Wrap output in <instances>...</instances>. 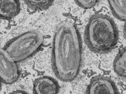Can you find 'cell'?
<instances>
[{"label":"cell","mask_w":126,"mask_h":94,"mask_svg":"<svg viewBox=\"0 0 126 94\" xmlns=\"http://www.w3.org/2000/svg\"><path fill=\"white\" fill-rule=\"evenodd\" d=\"M82 44L78 29L69 22L62 24L53 39L52 65L61 81H71L78 76L82 61Z\"/></svg>","instance_id":"1"},{"label":"cell","mask_w":126,"mask_h":94,"mask_svg":"<svg viewBox=\"0 0 126 94\" xmlns=\"http://www.w3.org/2000/svg\"><path fill=\"white\" fill-rule=\"evenodd\" d=\"M119 36L118 30L111 18L106 15L96 14L90 18L86 26L84 40L92 52L105 54L115 48Z\"/></svg>","instance_id":"2"},{"label":"cell","mask_w":126,"mask_h":94,"mask_svg":"<svg viewBox=\"0 0 126 94\" xmlns=\"http://www.w3.org/2000/svg\"><path fill=\"white\" fill-rule=\"evenodd\" d=\"M41 33L31 31L23 33L8 41L3 49L15 62L25 60L40 49L44 42Z\"/></svg>","instance_id":"3"},{"label":"cell","mask_w":126,"mask_h":94,"mask_svg":"<svg viewBox=\"0 0 126 94\" xmlns=\"http://www.w3.org/2000/svg\"><path fill=\"white\" fill-rule=\"evenodd\" d=\"M0 76L3 83L9 84L16 82L19 76L17 66L3 49H0Z\"/></svg>","instance_id":"4"},{"label":"cell","mask_w":126,"mask_h":94,"mask_svg":"<svg viewBox=\"0 0 126 94\" xmlns=\"http://www.w3.org/2000/svg\"><path fill=\"white\" fill-rule=\"evenodd\" d=\"M86 93L91 94L119 93L115 83L112 80L107 77L99 76L92 79Z\"/></svg>","instance_id":"5"},{"label":"cell","mask_w":126,"mask_h":94,"mask_svg":"<svg viewBox=\"0 0 126 94\" xmlns=\"http://www.w3.org/2000/svg\"><path fill=\"white\" fill-rule=\"evenodd\" d=\"M35 94H57L60 87L58 82L54 78L48 76L41 77L37 79L33 85Z\"/></svg>","instance_id":"6"},{"label":"cell","mask_w":126,"mask_h":94,"mask_svg":"<svg viewBox=\"0 0 126 94\" xmlns=\"http://www.w3.org/2000/svg\"><path fill=\"white\" fill-rule=\"evenodd\" d=\"M20 11V1L17 0H1L0 1L1 17L10 19L16 16Z\"/></svg>","instance_id":"7"},{"label":"cell","mask_w":126,"mask_h":94,"mask_svg":"<svg viewBox=\"0 0 126 94\" xmlns=\"http://www.w3.org/2000/svg\"><path fill=\"white\" fill-rule=\"evenodd\" d=\"M126 55L125 47L119 51L113 63V69L116 73L124 78H126Z\"/></svg>","instance_id":"8"},{"label":"cell","mask_w":126,"mask_h":94,"mask_svg":"<svg viewBox=\"0 0 126 94\" xmlns=\"http://www.w3.org/2000/svg\"><path fill=\"white\" fill-rule=\"evenodd\" d=\"M110 7L113 15L122 21L126 20V0H109Z\"/></svg>","instance_id":"9"},{"label":"cell","mask_w":126,"mask_h":94,"mask_svg":"<svg viewBox=\"0 0 126 94\" xmlns=\"http://www.w3.org/2000/svg\"><path fill=\"white\" fill-rule=\"evenodd\" d=\"M27 6L31 10L35 11H46L51 6L53 2L52 0L24 1Z\"/></svg>","instance_id":"10"},{"label":"cell","mask_w":126,"mask_h":94,"mask_svg":"<svg viewBox=\"0 0 126 94\" xmlns=\"http://www.w3.org/2000/svg\"><path fill=\"white\" fill-rule=\"evenodd\" d=\"M76 4L79 7L84 9H89L94 7L96 4V0H76Z\"/></svg>","instance_id":"11"},{"label":"cell","mask_w":126,"mask_h":94,"mask_svg":"<svg viewBox=\"0 0 126 94\" xmlns=\"http://www.w3.org/2000/svg\"><path fill=\"white\" fill-rule=\"evenodd\" d=\"M12 94H26L27 93L23 91H20V90H17L16 91V92H13V93H12Z\"/></svg>","instance_id":"12"}]
</instances>
